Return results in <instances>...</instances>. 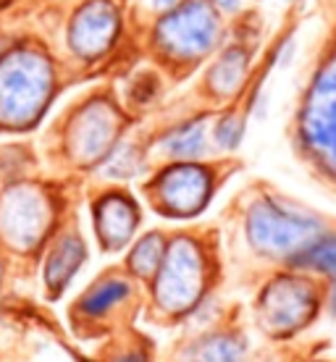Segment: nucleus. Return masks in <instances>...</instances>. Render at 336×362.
<instances>
[{
	"label": "nucleus",
	"mask_w": 336,
	"mask_h": 362,
	"mask_svg": "<svg viewBox=\"0 0 336 362\" xmlns=\"http://www.w3.org/2000/svg\"><path fill=\"white\" fill-rule=\"evenodd\" d=\"M45 95V74L40 69H8L0 74V116L24 121Z\"/></svg>",
	"instance_id": "nucleus-4"
},
{
	"label": "nucleus",
	"mask_w": 336,
	"mask_h": 362,
	"mask_svg": "<svg viewBox=\"0 0 336 362\" xmlns=\"http://www.w3.org/2000/svg\"><path fill=\"white\" fill-rule=\"evenodd\" d=\"M202 291V260L197 247L182 239L168 250L163 263L158 268L155 297L161 308L168 313L190 310Z\"/></svg>",
	"instance_id": "nucleus-1"
},
{
	"label": "nucleus",
	"mask_w": 336,
	"mask_h": 362,
	"mask_svg": "<svg viewBox=\"0 0 336 362\" xmlns=\"http://www.w3.org/2000/svg\"><path fill=\"white\" fill-rule=\"evenodd\" d=\"M161 187H163L168 208L179 216H190L197 208H202L205 194H208V179L197 168H173L171 173L163 176Z\"/></svg>",
	"instance_id": "nucleus-6"
},
{
	"label": "nucleus",
	"mask_w": 336,
	"mask_h": 362,
	"mask_svg": "<svg viewBox=\"0 0 336 362\" xmlns=\"http://www.w3.org/2000/svg\"><path fill=\"white\" fill-rule=\"evenodd\" d=\"M163 257L166 255H163V250H161V239H158V236H147V239H142V242L137 245L134 255H132V268H134V273L150 279V276L158 273Z\"/></svg>",
	"instance_id": "nucleus-11"
},
{
	"label": "nucleus",
	"mask_w": 336,
	"mask_h": 362,
	"mask_svg": "<svg viewBox=\"0 0 336 362\" xmlns=\"http://www.w3.org/2000/svg\"><path fill=\"white\" fill-rule=\"evenodd\" d=\"M297 263L308 265V268H315V271H320V273L336 276V236L308 247V250L302 252V257H297Z\"/></svg>",
	"instance_id": "nucleus-12"
},
{
	"label": "nucleus",
	"mask_w": 336,
	"mask_h": 362,
	"mask_svg": "<svg viewBox=\"0 0 336 362\" xmlns=\"http://www.w3.org/2000/svg\"><path fill=\"white\" fill-rule=\"evenodd\" d=\"M331 305H334V310H336V286H334V299H331Z\"/></svg>",
	"instance_id": "nucleus-15"
},
{
	"label": "nucleus",
	"mask_w": 336,
	"mask_h": 362,
	"mask_svg": "<svg viewBox=\"0 0 336 362\" xmlns=\"http://www.w3.org/2000/svg\"><path fill=\"white\" fill-rule=\"evenodd\" d=\"M308 134L318 147L336 155V74L318 84L308 113Z\"/></svg>",
	"instance_id": "nucleus-5"
},
{
	"label": "nucleus",
	"mask_w": 336,
	"mask_h": 362,
	"mask_svg": "<svg viewBox=\"0 0 336 362\" xmlns=\"http://www.w3.org/2000/svg\"><path fill=\"white\" fill-rule=\"evenodd\" d=\"M315 313V291L305 279H276L260 294V326L273 336L297 331Z\"/></svg>",
	"instance_id": "nucleus-2"
},
{
	"label": "nucleus",
	"mask_w": 336,
	"mask_h": 362,
	"mask_svg": "<svg viewBox=\"0 0 336 362\" xmlns=\"http://www.w3.org/2000/svg\"><path fill=\"white\" fill-rule=\"evenodd\" d=\"M134 360H139V357H134V354H132V357H127V360H121V362H134Z\"/></svg>",
	"instance_id": "nucleus-14"
},
{
	"label": "nucleus",
	"mask_w": 336,
	"mask_h": 362,
	"mask_svg": "<svg viewBox=\"0 0 336 362\" xmlns=\"http://www.w3.org/2000/svg\"><path fill=\"white\" fill-rule=\"evenodd\" d=\"M84 260V247L79 239H64L58 250L53 252L50 263H47V284L53 291H61L69 284V279L74 276V271L79 268V263Z\"/></svg>",
	"instance_id": "nucleus-8"
},
{
	"label": "nucleus",
	"mask_w": 336,
	"mask_h": 362,
	"mask_svg": "<svg viewBox=\"0 0 336 362\" xmlns=\"http://www.w3.org/2000/svg\"><path fill=\"white\" fill-rule=\"evenodd\" d=\"M195 354L197 362H242L245 344L234 336H208L195 346Z\"/></svg>",
	"instance_id": "nucleus-9"
},
{
	"label": "nucleus",
	"mask_w": 336,
	"mask_h": 362,
	"mask_svg": "<svg viewBox=\"0 0 336 362\" xmlns=\"http://www.w3.org/2000/svg\"><path fill=\"white\" fill-rule=\"evenodd\" d=\"M173 153H182V155H195L202 150V129L197 132V129H187V132H182V136L176 134V139H173Z\"/></svg>",
	"instance_id": "nucleus-13"
},
{
	"label": "nucleus",
	"mask_w": 336,
	"mask_h": 362,
	"mask_svg": "<svg viewBox=\"0 0 336 362\" xmlns=\"http://www.w3.org/2000/svg\"><path fill=\"white\" fill-rule=\"evenodd\" d=\"M124 297H129L127 281H121V279L105 281V284H100L98 289H92L90 294L82 299V310L87 315H103L105 310H110Z\"/></svg>",
	"instance_id": "nucleus-10"
},
{
	"label": "nucleus",
	"mask_w": 336,
	"mask_h": 362,
	"mask_svg": "<svg viewBox=\"0 0 336 362\" xmlns=\"http://www.w3.org/2000/svg\"><path fill=\"white\" fill-rule=\"evenodd\" d=\"M100 236L108 250H118L127 245L134 231L137 216L127 199H105L100 205Z\"/></svg>",
	"instance_id": "nucleus-7"
},
{
	"label": "nucleus",
	"mask_w": 336,
	"mask_h": 362,
	"mask_svg": "<svg viewBox=\"0 0 336 362\" xmlns=\"http://www.w3.org/2000/svg\"><path fill=\"white\" fill-rule=\"evenodd\" d=\"M318 223L310 218L286 216L271 205H257L250 216V239L265 255H302L315 239Z\"/></svg>",
	"instance_id": "nucleus-3"
}]
</instances>
